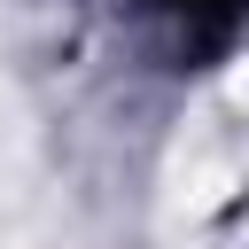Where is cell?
I'll list each match as a JSON object with an SVG mask.
<instances>
[{
	"label": "cell",
	"mask_w": 249,
	"mask_h": 249,
	"mask_svg": "<svg viewBox=\"0 0 249 249\" xmlns=\"http://www.w3.org/2000/svg\"><path fill=\"white\" fill-rule=\"evenodd\" d=\"M140 8H156V16L179 31V47H218V39L241 23L249 0H140Z\"/></svg>",
	"instance_id": "obj_1"
}]
</instances>
